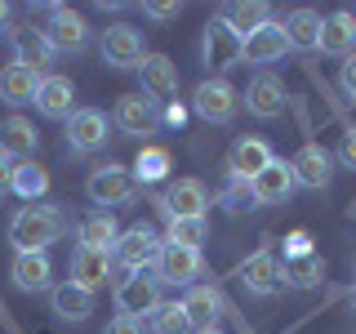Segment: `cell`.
<instances>
[{"instance_id":"cell-1","label":"cell","mask_w":356,"mask_h":334,"mask_svg":"<svg viewBox=\"0 0 356 334\" xmlns=\"http://www.w3.org/2000/svg\"><path fill=\"white\" fill-rule=\"evenodd\" d=\"M67 232V214L54 200H36V205H22L9 218V241H14V254H44L54 241Z\"/></svg>"},{"instance_id":"cell-2","label":"cell","mask_w":356,"mask_h":334,"mask_svg":"<svg viewBox=\"0 0 356 334\" xmlns=\"http://www.w3.org/2000/svg\"><path fill=\"white\" fill-rule=\"evenodd\" d=\"M85 192L89 200H94L103 214H111V209H120V205H129L134 196H138V178H134V170H125V165H98L94 174H89V183H85Z\"/></svg>"},{"instance_id":"cell-3","label":"cell","mask_w":356,"mask_h":334,"mask_svg":"<svg viewBox=\"0 0 356 334\" xmlns=\"http://www.w3.org/2000/svg\"><path fill=\"white\" fill-rule=\"evenodd\" d=\"M161 237H156L152 223H134V228L120 232L116 250H111V263H120L125 272H147V267H156V254H161Z\"/></svg>"},{"instance_id":"cell-4","label":"cell","mask_w":356,"mask_h":334,"mask_svg":"<svg viewBox=\"0 0 356 334\" xmlns=\"http://www.w3.org/2000/svg\"><path fill=\"white\" fill-rule=\"evenodd\" d=\"M156 308H161V281H156L152 272H129L116 281V312L120 317H156Z\"/></svg>"},{"instance_id":"cell-5","label":"cell","mask_w":356,"mask_h":334,"mask_svg":"<svg viewBox=\"0 0 356 334\" xmlns=\"http://www.w3.org/2000/svg\"><path fill=\"white\" fill-rule=\"evenodd\" d=\"M192 107H196L200 120H209V125H232V120H236V111H241V94L222 81V76H209V81L196 85Z\"/></svg>"},{"instance_id":"cell-6","label":"cell","mask_w":356,"mask_h":334,"mask_svg":"<svg viewBox=\"0 0 356 334\" xmlns=\"http://www.w3.org/2000/svg\"><path fill=\"white\" fill-rule=\"evenodd\" d=\"M156 209L165 214V223H174V218H205L209 187L200 183V178H178V183H170L161 196H156Z\"/></svg>"},{"instance_id":"cell-7","label":"cell","mask_w":356,"mask_h":334,"mask_svg":"<svg viewBox=\"0 0 356 334\" xmlns=\"http://www.w3.org/2000/svg\"><path fill=\"white\" fill-rule=\"evenodd\" d=\"M200 272H205V259H200V250L170 245V241L161 245V254H156V267H152V276H156L161 285H187V289L196 285Z\"/></svg>"},{"instance_id":"cell-8","label":"cell","mask_w":356,"mask_h":334,"mask_svg":"<svg viewBox=\"0 0 356 334\" xmlns=\"http://www.w3.org/2000/svg\"><path fill=\"white\" fill-rule=\"evenodd\" d=\"M40 31H44V40L54 45V54H81L89 45V22L76 14V9H67V5H54L49 22H44Z\"/></svg>"},{"instance_id":"cell-9","label":"cell","mask_w":356,"mask_h":334,"mask_svg":"<svg viewBox=\"0 0 356 334\" xmlns=\"http://www.w3.org/2000/svg\"><path fill=\"white\" fill-rule=\"evenodd\" d=\"M241 49H245V40L222 18H214L205 27V36H200V58H205L209 72H232L241 63Z\"/></svg>"},{"instance_id":"cell-10","label":"cell","mask_w":356,"mask_h":334,"mask_svg":"<svg viewBox=\"0 0 356 334\" xmlns=\"http://www.w3.org/2000/svg\"><path fill=\"white\" fill-rule=\"evenodd\" d=\"M138 81H143V98H152L156 107L178 98V67L165 58V54H143Z\"/></svg>"},{"instance_id":"cell-11","label":"cell","mask_w":356,"mask_h":334,"mask_svg":"<svg viewBox=\"0 0 356 334\" xmlns=\"http://www.w3.org/2000/svg\"><path fill=\"white\" fill-rule=\"evenodd\" d=\"M111 120H116L120 134H134V138H143V134H156L161 129V107L152 103V98L143 94H125L111 111Z\"/></svg>"},{"instance_id":"cell-12","label":"cell","mask_w":356,"mask_h":334,"mask_svg":"<svg viewBox=\"0 0 356 334\" xmlns=\"http://www.w3.org/2000/svg\"><path fill=\"white\" fill-rule=\"evenodd\" d=\"M103 143H107V116L98 107H76V116L67 120V148L89 156V152L103 148Z\"/></svg>"},{"instance_id":"cell-13","label":"cell","mask_w":356,"mask_h":334,"mask_svg":"<svg viewBox=\"0 0 356 334\" xmlns=\"http://www.w3.org/2000/svg\"><path fill=\"white\" fill-rule=\"evenodd\" d=\"M241 103L250 107L254 120H276L285 111V85L276 81L272 72H263V76H254V81H250V89L241 94Z\"/></svg>"},{"instance_id":"cell-14","label":"cell","mask_w":356,"mask_h":334,"mask_svg":"<svg viewBox=\"0 0 356 334\" xmlns=\"http://www.w3.org/2000/svg\"><path fill=\"white\" fill-rule=\"evenodd\" d=\"M67 281L72 285H81V289H98V285H107V276H111V254L107 250H89V245H76L72 250V259H67Z\"/></svg>"},{"instance_id":"cell-15","label":"cell","mask_w":356,"mask_h":334,"mask_svg":"<svg viewBox=\"0 0 356 334\" xmlns=\"http://www.w3.org/2000/svg\"><path fill=\"white\" fill-rule=\"evenodd\" d=\"M143 36L138 27H129V22H111V27L103 31V63L111 67H138L143 63Z\"/></svg>"},{"instance_id":"cell-16","label":"cell","mask_w":356,"mask_h":334,"mask_svg":"<svg viewBox=\"0 0 356 334\" xmlns=\"http://www.w3.org/2000/svg\"><path fill=\"white\" fill-rule=\"evenodd\" d=\"M276 156H272V148H267V138H236L232 143V152H227V174L232 178H259L267 165H272Z\"/></svg>"},{"instance_id":"cell-17","label":"cell","mask_w":356,"mask_h":334,"mask_svg":"<svg viewBox=\"0 0 356 334\" xmlns=\"http://www.w3.org/2000/svg\"><path fill=\"white\" fill-rule=\"evenodd\" d=\"M250 187H254V200H259V205H281V200H289V192L298 187L294 165L276 156V161L267 165V170H263L259 178H250Z\"/></svg>"},{"instance_id":"cell-18","label":"cell","mask_w":356,"mask_h":334,"mask_svg":"<svg viewBox=\"0 0 356 334\" xmlns=\"http://www.w3.org/2000/svg\"><path fill=\"white\" fill-rule=\"evenodd\" d=\"M236 276H241V285L250 289V294H259V299H267V294H276V289H281V263H276L272 250L250 254V259L241 263Z\"/></svg>"},{"instance_id":"cell-19","label":"cell","mask_w":356,"mask_h":334,"mask_svg":"<svg viewBox=\"0 0 356 334\" xmlns=\"http://www.w3.org/2000/svg\"><path fill=\"white\" fill-rule=\"evenodd\" d=\"M36 107H40V116H49V120H72L76 116V85L58 72L44 76L40 89H36Z\"/></svg>"},{"instance_id":"cell-20","label":"cell","mask_w":356,"mask_h":334,"mask_svg":"<svg viewBox=\"0 0 356 334\" xmlns=\"http://www.w3.org/2000/svg\"><path fill=\"white\" fill-rule=\"evenodd\" d=\"M321 54H330V58H352L356 49V14L348 9H339V14L321 18Z\"/></svg>"},{"instance_id":"cell-21","label":"cell","mask_w":356,"mask_h":334,"mask_svg":"<svg viewBox=\"0 0 356 334\" xmlns=\"http://www.w3.org/2000/svg\"><path fill=\"white\" fill-rule=\"evenodd\" d=\"M294 178L303 187H312V192H321V187H330V178H334V156L321 148V143H307L303 152L294 156Z\"/></svg>"},{"instance_id":"cell-22","label":"cell","mask_w":356,"mask_h":334,"mask_svg":"<svg viewBox=\"0 0 356 334\" xmlns=\"http://www.w3.org/2000/svg\"><path fill=\"white\" fill-rule=\"evenodd\" d=\"M285 49H289V40H285V27L281 22H263L254 36H245V49H241V63H276V58H285Z\"/></svg>"},{"instance_id":"cell-23","label":"cell","mask_w":356,"mask_h":334,"mask_svg":"<svg viewBox=\"0 0 356 334\" xmlns=\"http://www.w3.org/2000/svg\"><path fill=\"white\" fill-rule=\"evenodd\" d=\"M9 276H14V285L22 294H40V289H54V263L49 254H14V263H9Z\"/></svg>"},{"instance_id":"cell-24","label":"cell","mask_w":356,"mask_h":334,"mask_svg":"<svg viewBox=\"0 0 356 334\" xmlns=\"http://www.w3.org/2000/svg\"><path fill=\"white\" fill-rule=\"evenodd\" d=\"M44 76L31 72V67L22 63H9L5 72H0V98H5L9 107H22V103H36V89H40Z\"/></svg>"},{"instance_id":"cell-25","label":"cell","mask_w":356,"mask_h":334,"mask_svg":"<svg viewBox=\"0 0 356 334\" xmlns=\"http://www.w3.org/2000/svg\"><path fill=\"white\" fill-rule=\"evenodd\" d=\"M14 63L31 67V72H44L54 63V45L44 40L40 27H18L14 31Z\"/></svg>"},{"instance_id":"cell-26","label":"cell","mask_w":356,"mask_h":334,"mask_svg":"<svg viewBox=\"0 0 356 334\" xmlns=\"http://www.w3.org/2000/svg\"><path fill=\"white\" fill-rule=\"evenodd\" d=\"M0 148L14 156V161H31L36 148H40V134L27 116H9L5 125H0Z\"/></svg>"},{"instance_id":"cell-27","label":"cell","mask_w":356,"mask_h":334,"mask_svg":"<svg viewBox=\"0 0 356 334\" xmlns=\"http://www.w3.org/2000/svg\"><path fill=\"white\" fill-rule=\"evenodd\" d=\"M218 18L245 40V36H254L263 22H272V9H267L263 0H241V5H222V14H218Z\"/></svg>"},{"instance_id":"cell-28","label":"cell","mask_w":356,"mask_h":334,"mask_svg":"<svg viewBox=\"0 0 356 334\" xmlns=\"http://www.w3.org/2000/svg\"><path fill=\"white\" fill-rule=\"evenodd\" d=\"M49 303H54V312H58L63 321H85L89 312H94V289H81V285L63 281V285L49 289Z\"/></svg>"},{"instance_id":"cell-29","label":"cell","mask_w":356,"mask_h":334,"mask_svg":"<svg viewBox=\"0 0 356 334\" xmlns=\"http://www.w3.org/2000/svg\"><path fill=\"white\" fill-rule=\"evenodd\" d=\"M183 308H187V317H192V326H218V317H222V299H218V289L214 285H192L187 289V299H183Z\"/></svg>"},{"instance_id":"cell-30","label":"cell","mask_w":356,"mask_h":334,"mask_svg":"<svg viewBox=\"0 0 356 334\" xmlns=\"http://www.w3.org/2000/svg\"><path fill=\"white\" fill-rule=\"evenodd\" d=\"M285 40L294 45V49H316L321 45V14L316 9H294V14H285Z\"/></svg>"},{"instance_id":"cell-31","label":"cell","mask_w":356,"mask_h":334,"mask_svg":"<svg viewBox=\"0 0 356 334\" xmlns=\"http://www.w3.org/2000/svg\"><path fill=\"white\" fill-rule=\"evenodd\" d=\"M321 272H325V263H321V254H294V259L281 263V285H294V289H312L321 285Z\"/></svg>"},{"instance_id":"cell-32","label":"cell","mask_w":356,"mask_h":334,"mask_svg":"<svg viewBox=\"0 0 356 334\" xmlns=\"http://www.w3.org/2000/svg\"><path fill=\"white\" fill-rule=\"evenodd\" d=\"M44 192H49V170H44L40 161H18V170H14V196H22L27 205H36V200H44Z\"/></svg>"},{"instance_id":"cell-33","label":"cell","mask_w":356,"mask_h":334,"mask_svg":"<svg viewBox=\"0 0 356 334\" xmlns=\"http://www.w3.org/2000/svg\"><path fill=\"white\" fill-rule=\"evenodd\" d=\"M116 241H120V228H116V218L111 214H89L85 223H81V245H89V250H116Z\"/></svg>"},{"instance_id":"cell-34","label":"cell","mask_w":356,"mask_h":334,"mask_svg":"<svg viewBox=\"0 0 356 334\" xmlns=\"http://www.w3.org/2000/svg\"><path fill=\"white\" fill-rule=\"evenodd\" d=\"M170 152L156 148V143H147V148H138V161H134V178L138 183H161L165 174H170Z\"/></svg>"},{"instance_id":"cell-35","label":"cell","mask_w":356,"mask_h":334,"mask_svg":"<svg viewBox=\"0 0 356 334\" xmlns=\"http://www.w3.org/2000/svg\"><path fill=\"white\" fill-rule=\"evenodd\" d=\"M152 334H196V326L183 303H161L152 317Z\"/></svg>"},{"instance_id":"cell-36","label":"cell","mask_w":356,"mask_h":334,"mask_svg":"<svg viewBox=\"0 0 356 334\" xmlns=\"http://www.w3.org/2000/svg\"><path fill=\"white\" fill-rule=\"evenodd\" d=\"M205 232H209L205 218H174L170 228H165V241H170V245H187V250H200Z\"/></svg>"},{"instance_id":"cell-37","label":"cell","mask_w":356,"mask_h":334,"mask_svg":"<svg viewBox=\"0 0 356 334\" xmlns=\"http://www.w3.org/2000/svg\"><path fill=\"white\" fill-rule=\"evenodd\" d=\"M218 200L232 209V214H245V209H259V200H254V187H250V178H232V174H227V183H222Z\"/></svg>"},{"instance_id":"cell-38","label":"cell","mask_w":356,"mask_h":334,"mask_svg":"<svg viewBox=\"0 0 356 334\" xmlns=\"http://www.w3.org/2000/svg\"><path fill=\"white\" fill-rule=\"evenodd\" d=\"M339 85H343V94L356 103V54H352V58H343V67H339Z\"/></svg>"},{"instance_id":"cell-39","label":"cell","mask_w":356,"mask_h":334,"mask_svg":"<svg viewBox=\"0 0 356 334\" xmlns=\"http://www.w3.org/2000/svg\"><path fill=\"white\" fill-rule=\"evenodd\" d=\"M14 170H18V161H14L5 148H0V196L14 192Z\"/></svg>"},{"instance_id":"cell-40","label":"cell","mask_w":356,"mask_h":334,"mask_svg":"<svg viewBox=\"0 0 356 334\" xmlns=\"http://www.w3.org/2000/svg\"><path fill=\"white\" fill-rule=\"evenodd\" d=\"M103 334H143V321H134V317H111Z\"/></svg>"},{"instance_id":"cell-41","label":"cell","mask_w":356,"mask_h":334,"mask_svg":"<svg viewBox=\"0 0 356 334\" xmlns=\"http://www.w3.org/2000/svg\"><path fill=\"white\" fill-rule=\"evenodd\" d=\"M294 254H312V237H307V232H289V241H285V259H294Z\"/></svg>"},{"instance_id":"cell-42","label":"cell","mask_w":356,"mask_h":334,"mask_svg":"<svg viewBox=\"0 0 356 334\" xmlns=\"http://www.w3.org/2000/svg\"><path fill=\"white\" fill-rule=\"evenodd\" d=\"M339 161L348 165V170H356V129L343 134V143H339Z\"/></svg>"},{"instance_id":"cell-43","label":"cell","mask_w":356,"mask_h":334,"mask_svg":"<svg viewBox=\"0 0 356 334\" xmlns=\"http://www.w3.org/2000/svg\"><path fill=\"white\" fill-rule=\"evenodd\" d=\"M161 120H165V125H174V129H183V120H187V107H183V103L174 98V103L161 111Z\"/></svg>"},{"instance_id":"cell-44","label":"cell","mask_w":356,"mask_h":334,"mask_svg":"<svg viewBox=\"0 0 356 334\" xmlns=\"http://www.w3.org/2000/svg\"><path fill=\"white\" fill-rule=\"evenodd\" d=\"M147 18H178V5H143Z\"/></svg>"},{"instance_id":"cell-45","label":"cell","mask_w":356,"mask_h":334,"mask_svg":"<svg viewBox=\"0 0 356 334\" xmlns=\"http://www.w3.org/2000/svg\"><path fill=\"white\" fill-rule=\"evenodd\" d=\"M5 22H9V5H5V0H0V27H5Z\"/></svg>"},{"instance_id":"cell-46","label":"cell","mask_w":356,"mask_h":334,"mask_svg":"<svg viewBox=\"0 0 356 334\" xmlns=\"http://www.w3.org/2000/svg\"><path fill=\"white\" fill-rule=\"evenodd\" d=\"M196 334H222V326H200Z\"/></svg>"},{"instance_id":"cell-47","label":"cell","mask_w":356,"mask_h":334,"mask_svg":"<svg viewBox=\"0 0 356 334\" xmlns=\"http://www.w3.org/2000/svg\"><path fill=\"white\" fill-rule=\"evenodd\" d=\"M352 308H356V289H352Z\"/></svg>"}]
</instances>
